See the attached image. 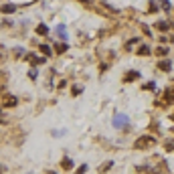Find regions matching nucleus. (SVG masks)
<instances>
[{
	"instance_id": "f257e3e1",
	"label": "nucleus",
	"mask_w": 174,
	"mask_h": 174,
	"mask_svg": "<svg viewBox=\"0 0 174 174\" xmlns=\"http://www.w3.org/2000/svg\"><path fill=\"white\" fill-rule=\"evenodd\" d=\"M156 142H158V140H156L152 134H144V136H140V138L134 142V148L136 150H148V148H154Z\"/></svg>"
},
{
	"instance_id": "f03ea898",
	"label": "nucleus",
	"mask_w": 174,
	"mask_h": 174,
	"mask_svg": "<svg viewBox=\"0 0 174 174\" xmlns=\"http://www.w3.org/2000/svg\"><path fill=\"white\" fill-rule=\"evenodd\" d=\"M113 126H116V128H124V132L130 130V126H128V117H126L124 113H120V116L113 117Z\"/></svg>"
},
{
	"instance_id": "7ed1b4c3",
	"label": "nucleus",
	"mask_w": 174,
	"mask_h": 174,
	"mask_svg": "<svg viewBox=\"0 0 174 174\" xmlns=\"http://www.w3.org/2000/svg\"><path fill=\"white\" fill-rule=\"evenodd\" d=\"M136 79H140V71H136V69H130L128 73L124 75V79H122V81H124V83H134Z\"/></svg>"
},
{
	"instance_id": "20e7f679",
	"label": "nucleus",
	"mask_w": 174,
	"mask_h": 174,
	"mask_svg": "<svg viewBox=\"0 0 174 174\" xmlns=\"http://www.w3.org/2000/svg\"><path fill=\"white\" fill-rule=\"evenodd\" d=\"M158 69L164 71V73L172 71V61H170V59H162V61H158Z\"/></svg>"
},
{
	"instance_id": "39448f33",
	"label": "nucleus",
	"mask_w": 174,
	"mask_h": 174,
	"mask_svg": "<svg viewBox=\"0 0 174 174\" xmlns=\"http://www.w3.org/2000/svg\"><path fill=\"white\" fill-rule=\"evenodd\" d=\"M2 103H4V107H14V105H18V99H16L14 95H4L2 97Z\"/></svg>"
},
{
	"instance_id": "423d86ee",
	"label": "nucleus",
	"mask_w": 174,
	"mask_h": 174,
	"mask_svg": "<svg viewBox=\"0 0 174 174\" xmlns=\"http://www.w3.org/2000/svg\"><path fill=\"white\" fill-rule=\"evenodd\" d=\"M73 166H75V164H73V158H69V156H65V158L61 160V168H63V170H71Z\"/></svg>"
},
{
	"instance_id": "0eeeda50",
	"label": "nucleus",
	"mask_w": 174,
	"mask_h": 174,
	"mask_svg": "<svg viewBox=\"0 0 174 174\" xmlns=\"http://www.w3.org/2000/svg\"><path fill=\"white\" fill-rule=\"evenodd\" d=\"M136 55H140V57H148V55H152V51H150V47H148V45H142L138 51H136Z\"/></svg>"
},
{
	"instance_id": "6e6552de",
	"label": "nucleus",
	"mask_w": 174,
	"mask_h": 174,
	"mask_svg": "<svg viewBox=\"0 0 174 174\" xmlns=\"http://www.w3.org/2000/svg\"><path fill=\"white\" fill-rule=\"evenodd\" d=\"M37 35H39V37H47V35H49V27L43 24V22L37 24Z\"/></svg>"
},
{
	"instance_id": "1a4fd4ad",
	"label": "nucleus",
	"mask_w": 174,
	"mask_h": 174,
	"mask_svg": "<svg viewBox=\"0 0 174 174\" xmlns=\"http://www.w3.org/2000/svg\"><path fill=\"white\" fill-rule=\"evenodd\" d=\"M164 101H166V103H172V101H174V87L166 89V93H164Z\"/></svg>"
},
{
	"instance_id": "9d476101",
	"label": "nucleus",
	"mask_w": 174,
	"mask_h": 174,
	"mask_svg": "<svg viewBox=\"0 0 174 174\" xmlns=\"http://www.w3.org/2000/svg\"><path fill=\"white\" fill-rule=\"evenodd\" d=\"M0 10H2L4 14H12V12H16V6H14V4H2Z\"/></svg>"
},
{
	"instance_id": "9b49d317",
	"label": "nucleus",
	"mask_w": 174,
	"mask_h": 174,
	"mask_svg": "<svg viewBox=\"0 0 174 174\" xmlns=\"http://www.w3.org/2000/svg\"><path fill=\"white\" fill-rule=\"evenodd\" d=\"M154 53L158 55V57H168V53H170V49H168V47H158V49H156Z\"/></svg>"
},
{
	"instance_id": "f8f14e48",
	"label": "nucleus",
	"mask_w": 174,
	"mask_h": 174,
	"mask_svg": "<svg viewBox=\"0 0 174 174\" xmlns=\"http://www.w3.org/2000/svg\"><path fill=\"white\" fill-rule=\"evenodd\" d=\"M39 53H43L45 57H51V53H53V51H51L49 45H39Z\"/></svg>"
},
{
	"instance_id": "ddd939ff",
	"label": "nucleus",
	"mask_w": 174,
	"mask_h": 174,
	"mask_svg": "<svg viewBox=\"0 0 174 174\" xmlns=\"http://www.w3.org/2000/svg\"><path fill=\"white\" fill-rule=\"evenodd\" d=\"M57 35H59V39H63V41L67 39V35H65V27H63V24H59V27H57Z\"/></svg>"
},
{
	"instance_id": "4468645a",
	"label": "nucleus",
	"mask_w": 174,
	"mask_h": 174,
	"mask_svg": "<svg viewBox=\"0 0 174 174\" xmlns=\"http://www.w3.org/2000/svg\"><path fill=\"white\" fill-rule=\"evenodd\" d=\"M154 27L158 28V31H168V28H170V24H168V22H164V20H162V22H156Z\"/></svg>"
},
{
	"instance_id": "2eb2a0df",
	"label": "nucleus",
	"mask_w": 174,
	"mask_h": 174,
	"mask_svg": "<svg viewBox=\"0 0 174 174\" xmlns=\"http://www.w3.org/2000/svg\"><path fill=\"white\" fill-rule=\"evenodd\" d=\"M112 166H113V162H105V164H101V166H99V174L107 172V170H109V168H112Z\"/></svg>"
},
{
	"instance_id": "dca6fc26",
	"label": "nucleus",
	"mask_w": 174,
	"mask_h": 174,
	"mask_svg": "<svg viewBox=\"0 0 174 174\" xmlns=\"http://www.w3.org/2000/svg\"><path fill=\"white\" fill-rule=\"evenodd\" d=\"M55 51H57L59 55H63V53L67 51V45H65V43H63V45H55Z\"/></svg>"
},
{
	"instance_id": "f3484780",
	"label": "nucleus",
	"mask_w": 174,
	"mask_h": 174,
	"mask_svg": "<svg viewBox=\"0 0 174 174\" xmlns=\"http://www.w3.org/2000/svg\"><path fill=\"white\" fill-rule=\"evenodd\" d=\"M28 77H31V79H32V81H35V79H37V77H39V71H37V67H32V69H31V71H28Z\"/></svg>"
},
{
	"instance_id": "a211bd4d",
	"label": "nucleus",
	"mask_w": 174,
	"mask_h": 174,
	"mask_svg": "<svg viewBox=\"0 0 174 174\" xmlns=\"http://www.w3.org/2000/svg\"><path fill=\"white\" fill-rule=\"evenodd\" d=\"M154 87H156V83H154V81H148V83H144V85H142L144 91H148V89H154Z\"/></svg>"
},
{
	"instance_id": "6ab92c4d",
	"label": "nucleus",
	"mask_w": 174,
	"mask_h": 174,
	"mask_svg": "<svg viewBox=\"0 0 174 174\" xmlns=\"http://www.w3.org/2000/svg\"><path fill=\"white\" fill-rule=\"evenodd\" d=\"M85 172H87V164H81V166L75 170V174H85Z\"/></svg>"
},
{
	"instance_id": "aec40b11",
	"label": "nucleus",
	"mask_w": 174,
	"mask_h": 174,
	"mask_svg": "<svg viewBox=\"0 0 174 174\" xmlns=\"http://www.w3.org/2000/svg\"><path fill=\"white\" fill-rule=\"evenodd\" d=\"M81 89H83V87H79V85H75L73 89H71V95H79V93H81Z\"/></svg>"
},
{
	"instance_id": "412c9836",
	"label": "nucleus",
	"mask_w": 174,
	"mask_h": 174,
	"mask_svg": "<svg viewBox=\"0 0 174 174\" xmlns=\"http://www.w3.org/2000/svg\"><path fill=\"white\" fill-rule=\"evenodd\" d=\"M162 8L164 10H170V0H162Z\"/></svg>"
},
{
	"instance_id": "4be33fe9",
	"label": "nucleus",
	"mask_w": 174,
	"mask_h": 174,
	"mask_svg": "<svg viewBox=\"0 0 174 174\" xmlns=\"http://www.w3.org/2000/svg\"><path fill=\"white\" fill-rule=\"evenodd\" d=\"M4 170H6V166H0V174H2Z\"/></svg>"
},
{
	"instance_id": "5701e85b",
	"label": "nucleus",
	"mask_w": 174,
	"mask_h": 174,
	"mask_svg": "<svg viewBox=\"0 0 174 174\" xmlns=\"http://www.w3.org/2000/svg\"><path fill=\"white\" fill-rule=\"evenodd\" d=\"M170 120H172V122H174V113H172V116H170Z\"/></svg>"
},
{
	"instance_id": "b1692460",
	"label": "nucleus",
	"mask_w": 174,
	"mask_h": 174,
	"mask_svg": "<svg viewBox=\"0 0 174 174\" xmlns=\"http://www.w3.org/2000/svg\"><path fill=\"white\" fill-rule=\"evenodd\" d=\"M170 132H172V134H174V128H172V130H170Z\"/></svg>"
}]
</instances>
